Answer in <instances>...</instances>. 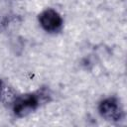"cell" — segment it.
I'll return each instance as SVG.
<instances>
[{
    "label": "cell",
    "instance_id": "obj_1",
    "mask_svg": "<svg viewBox=\"0 0 127 127\" xmlns=\"http://www.w3.org/2000/svg\"><path fill=\"white\" fill-rule=\"evenodd\" d=\"M50 99V93L46 88H41L36 92H30L22 95H17L12 107L13 112L18 117H25L34 112L42 102Z\"/></svg>",
    "mask_w": 127,
    "mask_h": 127
},
{
    "label": "cell",
    "instance_id": "obj_2",
    "mask_svg": "<svg viewBox=\"0 0 127 127\" xmlns=\"http://www.w3.org/2000/svg\"><path fill=\"white\" fill-rule=\"evenodd\" d=\"M98 112L108 121L118 122L124 119V110L120 100L114 96L101 100L98 104Z\"/></svg>",
    "mask_w": 127,
    "mask_h": 127
},
{
    "label": "cell",
    "instance_id": "obj_3",
    "mask_svg": "<svg viewBox=\"0 0 127 127\" xmlns=\"http://www.w3.org/2000/svg\"><path fill=\"white\" fill-rule=\"evenodd\" d=\"M39 23L46 32L56 33L61 31L64 22L59 12H57L52 8H48L40 13Z\"/></svg>",
    "mask_w": 127,
    "mask_h": 127
},
{
    "label": "cell",
    "instance_id": "obj_4",
    "mask_svg": "<svg viewBox=\"0 0 127 127\" xmlns=\"http://www.w3.org/2000/svg\"><path fill=\"white\" fill-rule=\"evenodd\" d=\"M16 97L15 89L4 79L0 78V102L4 105H12Z\"/></svg>",
    "mask_w": 127,
    "mask_h": 127
}]
</instances>
